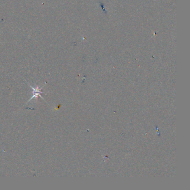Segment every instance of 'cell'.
Returning <instances> with one entry per match:
<instances>
[{"label":"cell","instance_id":"cell-1","mask_svg":"<svg viewBox=\"0 0 190 190\" xmlns=\"http://www.w3.org/2000/svg\"><path fill=\"white\" fill-rule=\"evenodd\" d=\"M30 87H31V89H32L34 90V94H33L32 97H31V98H30V99L29 100V101H30V100H31L32 99H33L34 98H37L38 95H39L40 97H41V98H42V97H41V94H40V93H42V92H41V89L42 88H41V89H39V88H38V87H36V88H34L33 87H32V86H31V85H30Z\"/></svg>","mask_w":190,"mask_h":190}]
</instances>
